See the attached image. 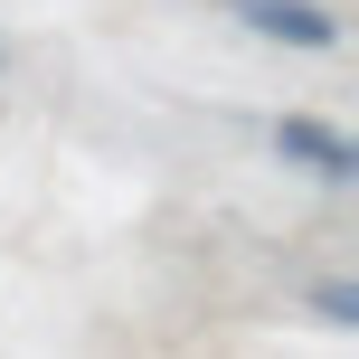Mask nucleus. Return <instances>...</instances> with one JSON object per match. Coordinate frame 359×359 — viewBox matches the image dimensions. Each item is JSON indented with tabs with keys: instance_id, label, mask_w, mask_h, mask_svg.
Instances as JSON below:
<instances>
[{
	"instance_id": "nucleus-1",
	"label": "nucleus",
	"mask_w": 359,
	"mask_h": 359,
	"mask_svg": "<svg viewBox=\"0 0 359 359\" xmlns=\"http://www.w3.org/2000/svg\"><path fill=\"white\" fill-rule=\"evenodd\" d=\"M227 19L274 48H341V10H322V0H227Z\"/></svg>"
},
{
	"instance_id": "nucleus-2",
	"label": "nucleus",
	"mask_w": 359,
	"mask_h": 359,
	"mask_svg": "<svg viewBox=\"0 0 359 359\" xmlns=\"http://www.w3.org/2000/svg\"><path fill=\"white\" fill-rule=\"evenodd\" d=\"M274 151L312 180H359V142L341 123H322V114H274Z\"/></svg>"
},
{
	"instance_id": "nucleus-3",
	"label": "nucleus",
	"mask_w": 359,
	"mask_h": 359,
	"mask_svg": "<svg viewBox=\"0 0 359 359\" xmlns=\"http://www.w3.org/2000/svg\"><path fill=\"white\" fill-rule=\"evenodd\" d=\"M312 312H322V322H359V284H322V293H312Z\"/></svg>"
},
{
	"instance_id": "nucleus-4",
	"label": "nucleus",
	"mask_w": 359,
	"mask_h": 359,
	"mask_svg": "<svg viewBox=\"0 0 359 359\" xmlns=\"http://www.w3.org/2000/svg\"><path fill=\"white\" fill-rule=\"evenodd\" d=\"M0 76H10V48H0Z\"/></svg>"
}]
</instances>
